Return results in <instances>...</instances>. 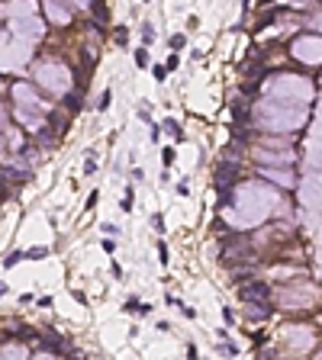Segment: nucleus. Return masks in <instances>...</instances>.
Returning a JSON list of instances; mask_svg holds the SVG:
<instances>
[{"label": "nucleus", "mask_w": 322, "mask_h": 360, "mask_svg": "<svg viewBox=\"0 0 322 360\" xmlns=\"http://www.w3.org/2000/svg\"><path fill=\"white\" fill-rule=\"evenodd\" d=\"M3 177H7L10 184H23V180H29V170H23V168H3Z\"/></svg>", "instance_id": "6"}, {"label": "nucleus", "mask_w": 322, "mask_h": 360, "mask_svg": "<svg viewBox=\"0 0 322 360\" xmlns=\"http://www.w3.org/2000/svg\"><path fill=\"white\" fill-rule=\"evenodd\" d=\"M39 347L42 351H52V354H74V347H71V341L68 338H58L55 331H48V335H42V341H39Z\"/></svg>", "instance_id": "3"}, {"label": "nucleus", "mask_w": 322, "mask_h": 360, "mask_svg": "<svg viewBox=\"0 0 322 360\" xmlns=\"http://www.w3.org/2000/svg\"><path fill=\"white\" fill-rule=\"evenodd\" d=\"M81 3H87V0H81Z\"/></svg>", "instance_id": "27"}, {"label": "nucleus", "mask_w": 322, "mask_h": 360, "mask_svg": "<svg viewBox=\"0 0 322 360\" xmlns=\"http://www.w3.org/2000/svg\"><path fill=\"white\" fill-rule=\"evenodd\" d=\"M152 225H155V232H164V219L161 215H152Z\"/></svg>", "instance_id": "20"}, {"label": "nucleus", "mask_w": 322, "mask_h": 360, "mask_svg": "<svg viewBox=\"0 0 322 360\" xmlns=\"http://www.w3.org/2000/svg\"><path fill=\"white\" fill-rule=\"evenodd\" d=\"M142 36H145V42H152V39H155V29H152V26H145V29H142Z\"/></svg>", "instance_id": "25"}, {"label": "nucleus", "mask_w": 322, "mask_h": 360, "mask_svg": "<svg viewBox=\"0 0 322 360\" xmlns=\"http://www.w3.org/2000/svg\"><path fill=\"white\" fill-rule=\"evenodd\" d=\"M152 74H155V81H164V77H168V68H164V64H155Z\"/></svg>", "instance_id": "13"}, {"label": "nucleus", "mask_w": 322, "mask_h": 360, "mask_svg": "<svg viewBox=\"0 0 322 360\" xmlns=\"http://www.w3.org/2000/svg\"><path fill=\"white\" fill-rule=\"evenodd\" d=\"M23 257H26V251H16V254H10V257H7V267H13V264H20V261H23Z\"/></svg>", "instance_id": "17"}, {"label": "nucleus", "mask_w": 322, "mask_h": 360, "mask_svg": "<svg viewBox=\"0 0 322 360\" xmlns=\"http://www.w3.org/2000/svg\"><path fill=\"white\" fill-rule=\"evenodd\" d=\"M46 248H29V251H26V257H29V261H42V257H46Z\"/></svg>", "instance_id": "10"}, {"label": "nucleus", "mask_w": 322, "mask_h": 360, "mask_svg": "<svg viewBox=\"0 0 322 360\" xmlns=\"http://www.w3.org/2000/svg\"><path fill=\"white\" fill-rule=\"evenodd\" d=\"M136 64H138V68H145V64H148V52H145V48H138V52H136Z\"/></svg>", "instance_id": "12"}, {"label": "nucleus", "mask_w": 322, "mask_h": 360, "mask_svg": "<svg viewBox=\"0 0 322 360\" xmlns=\"http://www.w3.org/2000/svg\"><path fill=\"white\" fill-rule=\"evenodd\" d=\"M119 206H123V212H129V209H132V190L123 196V203H119Z\"/></svg>", "instance_id": "19"}, {"label": "nucleus", "mask_w": 322, "mask_h": 360, "mask_svg": "<svg viewBox=\"0 0 322 360\" xmlns=\"http://www.w3.org/2000/svg\"><path fill=\"white\" fill-rule=\"evenodd\" d=\"M268 283H258V280H254V283H248V286H238V299H242V302H258V299H268Z\"/></svg>", "instance_id": "5"}, {"label": "nucleus", "mask_w": 322, "mask_h": 360, "mask_svg": "<svg viewBox=\"0 0 322 360\" xmlns=\"http://www.w3.org/2000/svg\"><path fill=\"white\" fill-rule=\"evenodd\" d=\"M107 106H110V90H103V93H100V103H97V109L103 113Z\"/></svg>", "instance_id": "15"}, {"label": "nucleus", "mask_w": 322, "mask_h": 360, "mask_svg": "<svg viewBox=\"0 0 322 360\" xmlns=\"http://www.w3.org/2000/svg\"><path fill=\"white\" fill-rule=\"evenodd\" d=\"M264 116H268V129H293L297 123H303V113L274 109V106H264Z\"/></svg>", "instance_id": "2"}, {"label": "nucleus", "mask_w": 322, "mask_h": 360, "mask_svg": "<svg viewBox=\"0 0 322 360\" xmlns=\"http://www.w3.org/2000/svg\"><path fill=\"white\" fill-rule=\"evenodd\" d=\"M164 126H168V132H171V135H181V126H177L174 119H168V123H164Z\"/></svg>", "instance_id": "21"}, {"label": "nucleus", "mask_w": 322, "mask_h": 360, "mask_svg": "<svg viewBox=\"0 0 322 360\" xmlns=\"http://www.w3.org/2000/svg\"><path fill=\"white\" fill-rule=\"evenodd\" d=\"M264 177H271V180H277V184H284V187H293V174H280V170H264Z\"/></svg>", "instance_id": "8"}, {"label": "nucleus", "mask_w": 322, "mask_h": 360, "mask_svg": "<svg viewBox=\"0 0 322 360\" xmlns=\"http://www.w3.org/2000/svg\"><path fill=\"white\" fill-rule=\"evenodd\" d=\"M258 3H261V7H264V3H271V0H258Z\"/></svg>", "instance_id": "26"}, {"label": "nucleus", "mask_w": 322, "mask_h": 360, "mask_svg": "<svg viewBox=\"0 0 322 360\" xmlns=\"http://www.w3.org/2000/svg\"><path fill=\"white\" fill-rule=\"evenodd\" d=\"M46 10H48V16H52V20H58V26H65V23H68V13H65V10L58 7L55 0H46Z\"/></svg>", "instance_id": "7"}, {"label": "nucleus", "mask_w": 322, "mask_h": 360, "mask_svg": "<svg viewBox=\"0 0 322 360\" xmlns=\"http://www.w3.org/2000/svg\"><path fill=\"white\" fill-rule=\"evenodd\" d=\"M293 55H297L299 62H309V64L322 62V39H316V36L297 39V42H293Z\"/></svg>", "instance_id": "1"}, {"label": "nucleus", "mask_w": 322, "mask_h": 360, "mask_svg": "<svg viewBox=\"0 0 322 360\" xmlns=\"http://www.w3.org/2000/svg\"><path fill=\"white\" fill-rule=\"evenodd\" d=\"M16 341H26V344H29V341H36V331L32 328H20V335H13Z\"/></svg>", "instance_id": "9"}, {"label": "nucleus", "mask_w": 322, "mask_h": 360, "mask_svg": "<svg viewBox=\"0 0 322 360\" xmlns=\"http://www.w3.org/2000/svg\"><path fill=\"white\" fill-rule=\"evenodd\" d=\"M232 116H235L238 123H245V119H248V109L245 106H235V109H232Z\"/></svg>", "instance_id": "16"}, {"label": "nucleus", "mask_w": 322, "mask_h": 360, "mask_svg": "<svg viewBox=\"0 0 322 360\" xmlns=\"http://www.w3.org/2000/svg\"><path fill=\"white\" fill-rule=\"evenodd\" d=\"M65 103H68V109H74V106H81V90L77 93H71L68 100H65Z\"/></svg>", "instance_id": "14"}, {"label": "nucleus", "mask_w": 322, "mask_h": 360, "mask_svg": "<svg viewBox=\"0 0 322 360\" xmlns=\"http://www.w3.org/2000/svg\"><path fill=\"white\" fill-rule=\"evenodd\" d=\"M235 177H238V164L232 161V158H226V161L216 168V187H229V184H235Z\"/></svg>", "instance_id": "4"}, {"label": "nucleus", "mask_w": 322, "mask_h": 360, "mask_svg": "<svg viewBox=\"0 0 322 360\" xmlns=\"http://www.w3.org/2000/svg\"><path fill=\"white\" fill-rule=\"evenodd\" d=\"M93 13H97V20L107 23V7H103V3H93Z\"/></svg>", "instance_id": "18"}, {"label": "nucleus", "mask_w": 322, "mask_h": 360, "mask_svg": "<svg viewBox=\"0 0 322 360\" xmlns=\"http://www.w3.org/2000/svg\"><path fill=\"white\" fill-rule=\"evenodd\" d=\"M3 196H7V177L0 174V199H3Z\"/></svg>", "instance_id": "24"}, {"label": "nucleus", "mask_w": 322, "mask_h": 360, "mask_svg": "<svg viewBox=\"0 0 322 360\" xmlns=\"http://www.w3.org/2000/svg\"><path fill=\"white\" fill-rule=\"evenodd\" d=\"M184 45H187V39H184V36H171V48H174V52H181Z\"/></svg>", "instance_id": "11"}, {"label": "nucleus", "mask_w": 322, "mask_h": 360, "mask_svg": "<svg viewBox=\"0 0 322 360\" xmlns=\"http://www.w3.org/2000/svg\"><path fill=\"white\" fill-rule=\"evenodd\" d=\"M252 318H268V309H252Z\"/></svg>", "instance_id": "22"}, {"label": "nucleus", "mask_w": 322, "mask_h": 360, "mask_svg": "<svg viewBox=\"0 0 322 360\" xmlns=\"http://www.w3.org/2000/svg\"><path fill=\"white\" fill-rule=\"evenodd\" d=\"M177 62H181V58H177V55H171V58H168V64H164V68H168V71H174V68H177Z\"/></svg>", "instance_id": "23"}]
</instances>
